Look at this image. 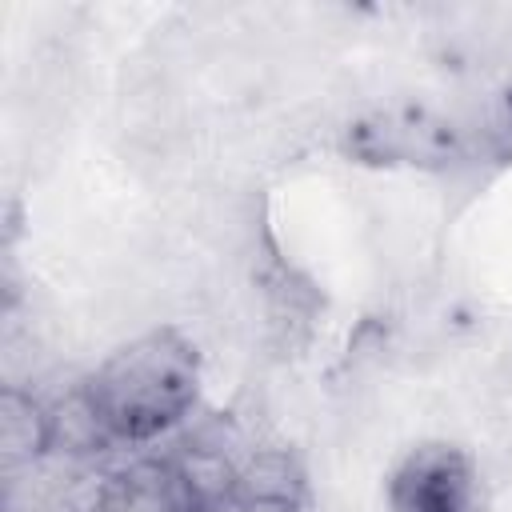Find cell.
Segmentation results:
<instances>
[{
    "mask_svg": "<svg viewBox=\"0 0 512 512\" xmlns=\"http://www.w3.org/2000/svg\"><path fill=\"white\" fill-rule=\"evenodd\" d=\"M84 388L116 444H152L176 432L200 396V352L172 328H148L120 344Z\"/></svg>",
    "mask_w": 512,
    "mask_h": 512,
    "instance_id": "cell-1",
    "label": "cell"
},
{
    "mask_svg": "<svg viewBox=\"0 0 512 512\" xmlns=\"http://www.w3.org/2000/svg\"><path fill=\"white\" fill-rule=\"evenodd\" d=\"M480 472L476 460L448 440H424L408 448L388 472L392 512H476Z\"/></svg>",
    "mask_w": 512,
    "mask_h": 512,
    "instance_id": "cell-2",
    "label": "cell"
},
{
    "mask_svg": "<svg viewBox=\"0 0 512 512\" xmlns=\"http://www.w3.org/2000/svg\"><path fill=\"white\" fill-rule=\"evenodd\" d=\"M88 512H200L180 484L172 460H136L104 472Z\"/></svg>",
    "mask_w": 512,
    "mask_h": 512,
    "instance_id": "cell-3",
    "label": "cell"
},
{
    "mask_svg": "<svg viewBox=\"0 0 512 512\" xmlns=\"http://www.w3.org/2000/svg\"><path fill=\"white\" fill-rule=\"evenodd\" d=\"M48 452H52V432H48L44 400L36 392L8 384L0 392V468L16 472Z\"/></svg>",
    "mask_w": 512,
    "mask_h": 512,
    "instance_id": "cell-4",
    "label": "cell"
},
{
    "mask_svg": "<svg viewBox=\"0 0 512 512\" xmlns=\"http://www.w3.org/2000/svg\"><path fill=\"white\" fill-rule=\"evenodd\" d=\"M48 408V432H52V452L60 456H76V460H96L100 452L116 448L112 432L104 428L84 380L72 384L64 396L56 400H44Z\"/></svg>",
    "mask_w": 512,
    "mask_h": 512,
    "instance_id": "cell-5",
    "label": "cell"
},
{
    "mask_svg": "<svg viewBox=\"0 0 512 512\" xmlns=\"http://www.w3.org/2000/svg\"><path fill=\"white\" fill-rule=\"evenodd\" d=\"M240 504H304L308 480L288 448H252L236 468Z\"/></svg>",
    "mask_w": 512,
    "mask_h": 512,
    "instance_id": "cell-6",
    "label": "cell"
},
{
    "mask_svg": "<svg viewBox=\"0 0 512 512\" xmlns=\"http://www.w3.org/2000/svg\"><path fill=\"white\" fill-rule=\"evenodd\" d=\"M244 512H304V504H244Z\"/></svg>",
    "mask_w": 512,
    "mask_h": 512,
    "instance_id": "cell-7",
    "label": "cell"
}]
</instances>
